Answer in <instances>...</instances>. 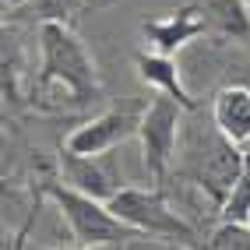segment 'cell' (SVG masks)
Instances as JSON below:
<instances>
[{"instance_id":"cell-1","label":"cell","mask_w":250,"mask_h":250,"mask_svg":"<svg viewBox=\"0 0 250 250\" xmlns=\"http://www.w3.org/2000/svg\"><path fill=\"white\" fill-rule=\"evenodd\" d=\"M173 169L190 180L194 187H201L215 205H226L232 187L240 183L243 169H247V152L240 145H232L215 120L201 124L197 109H190L183 116V134H180V148H176V166Z\"/></svg>"},{"instance_id":"cell-2","label":"cell","mask_w":250,"mask_h":250,"mask_svg":"<svg viewBox=\"0 0 250 250\" xmlns=\"http://www.w3.org/2000/svg\"><path fill=\"white\" fill-rule=\"evenodd\" d=\"M36 92L63 95L67 109H81L88 103H99L103 78L88 53V46L67 21H42L39 25V74Z\"/></svg>"},{"instance_id":"cell-3","label":"cell","mask_w":250,"mask_h":250,"mask_svg":"<svg viewBox=\"0 0 250 250\" xmlns=\"http://www.w3.org/2000/svg\"><path fill=\"white\" fill-rule=\"evenodd\" d=\"M46 197L60 208V219L67 222L71 240L78 247H120L127 240L141 236V232H134L127 222L116 219L106 201L67 187L63 180L60 183H46Z\"/></svg>"},{"instance_id":"cell-4","label":"cell","mask_w":250,"mask_h":250,"mask_svg":"<svg viewBox=\"0 0 250 250\" xmlns=\"http://www.w3.org/2000/svg\"><path fill=\"white\" fill-rule=\"evenodd\" d=\"M113 215L120 222H127L141 236H155V240H169V243H194L197 232L183 215L166 201L162 187H127L109 201Z\"/></svg>"},{"instance_id":"cell-5","label":"cell","mask_w":250,"mask_h":250,"mask_svg":"<svg viewBox=\"0 0 250 250\" xmlns=\"http://www.w3.org/2000/svg\"><path fill=\"white\" fill-rule=\"evenodd\" d=\"M183 109L176 99L155 92V99H148L145 120L138 130L141 141V166L152 187H162V180L169 176V169L176 166V148H180V134H183Z\"/></svg>"},{"instance_id":"cell-6","label":"cell","mask_w":250,"mask_h":250,"mask_svg":"<svg viewBox=\"0 0 250 250\" xmlns=\"http://www.w3.org/2000/svg\"><path fill=\"white\" fill-rule=\"evenodd\" d=\"M145 109H148V99H120V103H113L99 116L74 127L67 141H63V148H71L78 155H106L113 148L127 145L130 138H138Z\"/></svg>"},{"instance_id":"cell-7","label":"cell","mask_w":250,"mask_h":250,"mask_svg":"<svg viewBox=\"0 0 250 250\" xmlns=\"http://www.w3.org/2000/svg\"><path fill=\"white\" fill-rule=\"evenodd\" d=\"M60 180L81 194L106 201V205L127 187L120 166H116V159L109 152L106 155H78L71 148H63L60 152Z\"/></svg>"},{"instance_id":"cell-8","label":"cell","mask_w":250,"mask_h":250,"mask_svg":"<svg viewBox=\"0 0 250 250\" xmlns=\"http://www.w3.org/2000/svg\"><path fill=\"white\" fill-rule=\"evenodd\" d=\"M141 32L145 39L152 42L159 53L166 57H176L187 42L201 39L208 32V14H205V4L201 0H190V4H183L169 14H162V18H152V21H141Z\"/></svg>"},{"instance_id":"cell-9","label":"cell","mask_w":250,"mask_h":250,"mask_svg":"<svg viewBox=\"0 0 250 250\" xmlns=\"http://www.w3.org/2000/svg\"><path fill=\"white\" fill-rule=\"evenodd\" d=\"M211 120L232 145L247 148L250 145V85H243V81L222 85L211 99Z\"/></svg>"},{"instance_id":"cell-10","label":"cell","mask_w":250,"mask_h":250,"mask_svg":"<svg viewBox=\"0 0 250 250\" xmlns=\"http://www.w3.org/2000/svg\"><path fill=\"white\" fill-rule=\"evenodd\" d=\"M134 67H138V78L145 81V85H152L155 92L176 99V103L187 109V113L197 109V103L190 99L187 85H183V78H180L176 57H166V53H159V49H155V53H145V49H138V53H134Z\"/></svg>"},{"instance_id":"cell-11","label":"cell","mask_w":250,"mask_h":250,"mask_svg":"<svg viewBox=\"0 0 250 250\" xmlns=\"http://www.w3.org/2000/svg\"><path fill=\"white\" fill-rule=\"evenodd\" d=\"M208 14V32L240 46H250V7L247 0H201Z\"/></svg>"},{"instance_id":"cell-12","label":"cell","mask_w":250,"mask_h":250,"mask_svg":"<svg viewBox=\"0 0 250 250\" xmlns=\"http://www.w3.org/2000/svg\"><path fill=\"white\" fill-rule=\"evenodd\" d=\"M208 250H250V226L247 222H222L211 232Z\"/></svg>"},{"instance_id":"cell-13","label":"cell","mask_w":250,"mask_h":250,"mask_svg":"<svg viewBox=\"0 0 250 250\" xmlns=\"http://www.w3.org/2000/svg\"><path fill=\"white\" fill-rule=\"evenodd\" d=\"M250 219V166L243 169L240 183L232 187L229 201L222 205V222H247Z\"/></svg>"},{"instance_id":"cell-14","label":"cell","mask_w":250,"mask_h":250,"mask_svg":"<svg viewBox=\"0 0 250 250\" xmlns=\"http://www.w3.org/2000/svg\"><path fill=\"white\" fill-rule=\"evenodd\" d=\"M39 14V25L42 21H67V14L74 11V0H28ZM25 4V7H28Z\"/></svg>"},{"instance_id":"cell-15","label":"cell","mask_w":250,"mask_h":250,"mask_svg":"<svg viewBox=\"0 0 250 250\" xmlns=\"http://www.w3.org/2000/svg\"><path fill=\"white\" fill-rule=\"evenodd\" d=\"M116 250H183V243H169V240H148V236H134V240H127L120 243Z\"/></svg>"},{"instance_id":"cell-16","label":"cell","mask_w":250,"mask_h":250,"mask_svg":"<svg viewBox=\"0 0 250 250\" xmlns=\"http://www.w3.org/2000/svg\"><path fill=\"white\" fill-rule=\"evenodd\" d=\"M25 4H28V0H4V14H7V11H11V14H18Z\"/></svg>"},{"instance_id":"cell-17","label":"cell","mask_w":250,"mask_h":250,"mask_svg":"<svg viewBox=\"0 0 250 250\" xmlns=\"http://www.w3.org/2000/svg\"><path fill=\"white\" fill-rule=\"evenodd\" d=\"M92 7H106V4H113V0H88Z\"/></svg>"},{"instance_id":"cell-18","label":"cell","mask_w":250,"mask_h":250,"mask_svg":"<svg viewBox=\"0 0 250 250\" xmlns=\"http://www.w3.org/2000/svg\"><path fill=\"white\" fill-rule=\"evenodd\" d=\"M247 7H250V0H247Z\"/></svg>"}]
</instances>
